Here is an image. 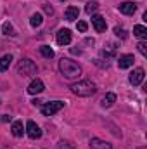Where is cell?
I'll return each mask as SVG.
<instances>
[{
  "label": "cell",
  "mask_w": 147,
  "mask_h": 149,
  "mask_svg": "<svg viewBox=\"0 0 147 149\" xmlns=\"http://www.w3.org/2000/svg\"><path fill=\"white\" fill-rule=\"evenodd\" d=\"M59 70H61L62 76L68 78V80H76V78L81 76V66L78 63L71 61V59H64L62 57L59 61Z\"/></svg>",
  "instance_id": "cell-1"
},
{
  "label": "cell",
  "mask_w": 147,
  "mask_h": 149,
  "mask_svg": "<svg viewBox=\"0 0 147 149\" xmlns=\"http://www.w3.org/2000/svg\"><path fill=\"white\" fill-rule=\"evenodd\" d=\"M95 90H97V87L92 80H80L71 85V92L78 97H90L95 94Z\"/></svg>",
  "instance_id": "cell-2"
},
{
  "label": "cell",
  "mask_w": 147,
  "mask_h": 149,
  "mask_svg": "<svg viewBox=\"0 0 147 149\" xmlns=\"http://www.w3.org/2000/svg\"><path fill=\"white\" fill-rule=\"evenodd\" d=\"M37 73V64L31 59H23L17 64V74L21 76H33Z\"/></svg>",
  "instance_id": "cell-3"
},
{
  "label": "cell",
  "mask_w": 147,
  "mask_h": 149,
  "mask_svg": "<svg viewBox=\"0 0 147 149\" xmlns=\"http://www.w3.org/2000/svg\"><path fill=\"white\" fill-rule=\"evenodd\" d=\"M64 108V102L62 101H52V102H47L43 108H42V113L45 114V116H52V114H55L57 111H61Z\"/></svg>",
  "instance_id": "cell-4"
},
{
  "label": "cell",
  "mask_w": 147,
  "mask_h": 149,
  "mask_svg": "<svg viewBox=\"0 0 147 149\" xmlns=\"http://www.w3.org/2000/svg\"><path fill=\"white\" fill-rule=\"evenodd\" d=\"M92 24H94V28H95V31H97V33H104V31H106V28H107V23H106V19H104L101 14L92 16Z\"/></svg>",
  "instance_id": "cell-5"
},
{
  "label": "cell",
  "mask_w": 147,
  "mask_h": 149,
  "mask_svg": "<svg viewBox=\"0 0 147 149\" xmlns=\"http://www.w3.org/2000/svg\"><path fill=\"white\" fill-rule=\"evenodd\" d=\"M144 76H146V71L142 70V68H137V70H133L132 73H130V83L133 85V87H137V85H140L142 81H144Z\"/></svg>",
  "instance_id": "cell-6"
},
{
  "label": "cell",
  "mask_w": 147,
  "mask_h": 149,
  "mask_svg": "<svg viewBox=\"0 0 147 149\" xmlns=\"http://www.w3.org/2000/svg\"><path fill=\"white\" fill-rule=\"evenodd\" d=\"M26 134H28L30 139H40L42 137V130H40V127L35 121H28L26 123Z\"/></svg>",
  "instance_id": "cell-7"
},
{
  "label": "cell",
  "mask_w": 147,
  "mask_h": 149,
  "mask_svg": "<svg viewBox=\"0 0 147 149\" xmlns=\"http://www.w3.org/2000/svg\"><path fill=\"white\" fill-rule=\"evenodd\" d=\"M55 40H57V43L62 45V47H64V45H69V43H71V31L66 30V28H64V30H59Z\"/></svg>",
  "instance_id": "cell-8"
},
{
  "label": "cell",
  "mask_w": 147,
  "mask_h": 149,
  "mask_svg": "<svg viewBox=\"0 0 147 149\" xmlns=\"http://www.w3.org/2000/svg\"><path fill=\"white\" fill-rule=\"evenodd\" d=\"M118 9H119L121 14L132 16V14H135V10H137V3H135V2H123L121 5H118Z\"/></svg>",
  "instance_id": "cell-9"
},
{
  "label": "cell",
  "mask_w": 147,
  "mask_h": 149,
  "mask_svg": "<svg viewBox=\"0 0 147 149\" xmlns=\"http://www.w3.org/2000/svg\"><path fill=\"white\" fill-rule=\"evenodd\" d=\"M133 61H135V57L132 54H125L118 59V66H119V70H126V68L133 66Z\"/></svg>",
  "instance_id": "cell-10"
},
{
  "label": "cell",
  "mask_w": 147,
  "mask_h": 149,
  "mask_svg": "<svg viewBox=\"0 0 147 149\" xmlns=\"http://www.w3.org/2000/svg\"><path fill=\"white\" fill-rule=\"evenodd\" d=\"M43 88H45L43 81L37 78V80H33V81L30 83V87H28V92H30L31 95H37V94H42V92H43Z\"/></svg>",
  "instance_id": "cell-11"
},
{
  "label": "cell",
  "mask_w": 147,
  "mask_h": 149,
  "mask_svg": "<svg viewBox=\"0 0 147 149\" xmlns=\"http://www.w3.org/2000/svg\"><path fill=\"white\" fill-rule=\"evenodd\" d=\"M88 146H90V149H112L109 142H106L102 139H97V137L90 139V144Z\"/></svg>",
  "instance_id": "cell-12"
},
{
  "label": "cell",
  "mask_w": 147,
  "mask_h": 149,
  "mask_svg": "<svg viewBox=\"0 0 147 149\" xmlns=\"http://www.w3.org/2000/svg\"><path fill=\"white\" fill-rule=\"evenodd\" d=\"M78 16H80V10H78V7L69 5V7L66 9V14H64L66 21H76V19H78Z\"/></svg>",
  "instance_id": "cell-13"
},
{
  "label": "cell",
  "mask_w": 147,
  "mask_h": 149,
  "mask_svg": "<svg viewBox=\"0 0 147 149\" xmlns=\"http://www.w3.org/2000/svg\"><path fill=\"white\" fill-rule=\"evenodd\" d=\"M10 63H12V56H10V54L2 56V57H0V73L7 71V70H9V66H10Z\"/></svg>",
  "instance_id": "cell-14"
},
{
  "label": "cell",
  "mask_w": 147,
  "mask_h": 149,
  "mask_svg": "<svg viewBox=\"0 0 147 149\" xmlns=\"http://www.w3.org/2000/svg\"><path fill=\"white\" fill-rule=\"evenodd\" d=\"M114 102H116V94H112V92L106 94V95L102 97V101H101L102 108H111V106H112Z\"/></svg>",
  "instance_id": "cell-15"
},
{
  "label": "cell",
  "mask_w": 147,
  "mask_h": 149,
  "mask_svg": "<svg viewBox=\"0 0 147 149\" xmlns=\"http://www.w3.org/2000/svg\"><path fill=\"white\" fill-rule=\"evenodd\" d=\"M133 35H135L137 38H140V40H146L147 38V28L146 26H142V24L133 26Z\"/></svg>",
  "instance_id": "cell-16"
},
{
  "label": "cell",
  "mask_w": 147,
  "mask_h": 149,
  "mask_svg": "<svg viewBox=\"0 0 147 149\" xmlns=\"http://www.w3.org/2000/svg\"><path fill=\"white\" fill-rule=\"evenodd\" d=\"M10 130H12V135L14 137H23V134H24V128H23V123L21 121H14Z\"/></svg>",
  "instance_id": "cell-17"
},
{
  "label": "cell",
  "mask_w": 147,
  "mask_h": 149,
  "mask_svg": "<svg viewBox=\"0 0 147 149\" xmlns=\"http://www.w3.org/2000/svg\"><path fill=\"white\" fill-rule=\"evenodd\" d=\"M2 31H3V35H9V37H14V35H16V30H14V26H12L9 21H5V23L2 24Z\"/></svg>",
  "instance_id": "cell-18"
},
{
  "label": "cell",
  "mask_w": 147,
  "mask_h": 149,
  "mask_svg": "<svg viewBox=\"0 0 147 149\" xmlns=\"http://www.w3.org/2000/svg\"><path fill=\"white\" fill-rule=\"evenodd\" d=\"M42 23H43V17H42V14H33L31 17H30V24L33 26V28H38V26H42Z\"/></svg>",
  "instance_id": "cell-19"
},
{
  "label": "cell",
  "mask_w": 147,
  "mask_h": 149,
  "mask_svg": "<svg viewBox=\"0 0 147 149\" xmlns=\"http://www.w3.org/2000/svg\"><path fill=\"white\" fill-rule=\"evenodd\" d=\"M40 54H42L43 57H47V59H52V57H54V50H52L49 45H42V47H40Z\"/></svg>",
  "instance_id": "cell-20"
},
{
  "label": "cell",
  "mask_w": 147,
  "mask_h": 149,
  "mask_svg": "<svg viewBox=\"0 0 147 149\" xmlns=\"http://www.w3.org/2000/svg\"><path fill=\"white\" fill-rule=\"evenodd\" d=\"M97 9H99V2L92 0V2H88V3H87V7H85V12H87V14H94Z\"/></svg>",
  "instance_id": "cell-21"
},
{
  "label": "cell",
  "mask_w": 147,
  "mask_h": 149,
  "mask_svg": "<svg viewBox=\"0 0 147 149\" xmlns=\"http://www.w3.org/2000/svg\"><path fill=\"white\" fill-rule=\"evenodd\" d=\"M137 49H139V52H140V54H142L144 57H146V56H147V43H146V42H144V40L137 43Z\"/></svg>",
  "instance_id": "cell-22"
},
{
  "label": "cell",
  "mask_w": 147,
  "mask_h": 149,
  "mask_svg": "<svg viewBox=\"0 0 147 149\" xmlns=\"http://www.w3.org/2000/svg\"><path fill=\"white\" fill-rule=\"evenodd\" d=\"M114 35H116V37H119V38H126V31H125L123 28L116 26V28H114Z\"/></svg>",
  "instance_id": "cell-23"
},
{
  "label": "cell",
  "mask_w": 147,
  "mask_h": 149,
  "mask_svg": "<svg viewBox=\"0 0 147 149\" xmlns=\"http://www.w3.org/2000/svg\"><path fill=\"white\" fill-rule=\"evenodd\" d=\"M76 28H78V31H81V33H85V31H87V28H88V24H87L85 21H78V24H76Z\"/></svg>",
  "instance_id": "cell-24"
},
{
  "label": "cell",
  "mask_w": 147,
  "mask_h": 149,
  "mask_svg": "<svg viewBox=\"0 0 147 149\" xmlns=\"http://www.w3.org/2000/svg\"><path fill=\"white\" fill-rule=\"evenodd\" d=\"M55 149H74L71 144H68V142H64V141H61L59 144H57V148Z\"/></svg>",
  "instance_id": "cell-25"
},
{
  "label": "cell",
  "mask_w": 147,
  "mask_h": 149,
  "mask_svg": "<svg viewBox=\"0 0 147 149\" xmlns=\"http://www.w3.org/2000/svg\"><path fill=\"white\" fill-rule=\"evenodd\" d=\"M43 10H45V12H47L49 16H52V14H54V9H52V7H50L49 3H43Z\"/></svg>",
  "instance_id": "cell-26"
},
{
  "label": "cell",
  "mask_w": 147,
  "mask_h": 149,
  "mask_svg": "<svg viewBox=\"0 0 147 149\" xmlns=\"http://www.w3.org/2000/svg\"><path fill=\"white\" fill-rule=\"evenodd\" d=\"M0 120H2V121H10V116H7V114H2V116H0Z\"/></svg>",
  "instance_id": "cell-27"
},
{
  "label": "cell",
  "mask_w": 147,
  "mask_h": 149,
  "mask_svg": "<svg viewBox=\"0 0 147 149\" xmlns=\"http://www.w3.org/2000/svg\"><path fill=\"white\" fill-rule=\"evenodd\" d=\"M137 149H147V148H146V146H142V148H137Z\"/></svg>",
  "instance_id": "cell-28"
}]
</instances>
